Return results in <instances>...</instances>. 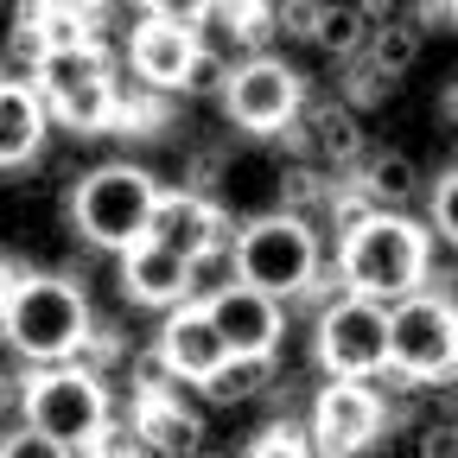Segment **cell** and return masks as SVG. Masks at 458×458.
Masks as SVG:
<instances>
[{
	"instance_id": "obj_1",
	"label": "cell",
	"mask_w": 458,
	"mask_h": 458,
	"mask_svg": "<svg viewBox=\"0 0 458 458\" xmlns=\"http://www.w3.org/2000/svg\"><path fill=\"white\" fill-rule=\"evenodd\" d=\"M337 280L344 293H363L376 306H394L427 286L433 274V229L414 223L408 210H376L369 223H357L351 236H337Z\"/></svg>"
},
{
	"instance_id": "obj_2",
	"label": "cell",
	"mask_w": 458,
	"mask_h": 458,
	"mask_svg": "<svg viewBox=\"0 0 458 458\" xmlns=\"http://www.w3.org/2000/svg\"><path fill=\"white\" fill-rule=\"evenodd\" d=\"M89 325V293L71 274H20L7 312H0V337L26 363H77Z\"/></svg>"
},
{
	"instance_id": "obj_3",
	"label": "cell",
	"mask_w": 458,
	"mask_h": 458,
	"mask_svg": "<svg viewBox=\"0 0 458 458\" xmlns=\"http://www.w3.org/2000/svg\"><path fill=\"white\" fill-rule=\"evenodd\" d=\"M159 179L147 165H128V159H102L89 165L77 191H71V229L89 242V249H108L122 255L134 242H147V223H153V204H159Z\"/></svg>"
},
{
	"instance_id": "obj_4",
	"label": "cell",
	"mask_w": 458,
	"mask_h": 458,
	"mask_svg": "<svg viewBox=\"0 0 458 458\" xmlns=\"http://www.w3.org/2000/svg\"><path fill=\"white\" fill-rule=\"evenodd\" d=\"M325 249H318V229L306 216H286V210H261L236 229V280L274 293L280 306L300 300L306 286L318 280Z\"/></svg>"
},
{
	"instance_id": "obj_5",
	"label": "cell",
	"mask_w": 458,
	"mask_h": 458,
	"mask_svg": "<svg viewBox=\"0 0 458 458\" xmlns=\"http://www.w3.org/2000/svg\"><path fill=\"white\" fill-rule=\"evenodd\" d=\"M388 376L433 388V382H458V306L439 286L388 306Z\"/></svg>"
},
{
	"instance_id": "obj_6",
	"label": "cell",
	"mask_w": 458,
	"mask_h": 458,
	"mask_svg": "<svg viewBox=\"0 0 458 458\" xmlns=\"http://www.w3.org/2000/svg\"><path fill=\"white\" fill-rule=\"evenodd\" d=\"M26 427L51 433L57 445L83 452L108 420H114V394L102 376H89L83 363H38L26 376V401H20Z\"/></svg>"
},
{
	"instance_id": "obj_7",
	"label": "cell",
	"mask_w": 458,
	"mask_h": 458,
	"mask_svg": "<svg viewBox=\"0 0 458 458\" xmlns=\"http://www.w3.org/2000/svg\"><path fill=\"white\" fill-rule=\"evenodd\" d=\"M32 89L45 102V114L71 134H108V108H114V64L102 38L77 45V51H45Z\"/></svg>"
},
{
	"instance_id": "obj_8",
	"label": "cell",
	"mask_w": 458,
	"mask_h": 458,
	"mask_svg": "<svg viewBox=\"0 0 458 458\" xmlns=\"http://www.w3.org/2000/svg\"><path fill=\"white\" fill-rule=\"evenodd\" d=\"M312 357L331 382H376L388 369V306L363 293H337L331 306H318Z\"/></svg>"
},
{
	"instance_id": "obj_9",
	"label": "cell",
	"mask_w": 458,
	"mask_h": 458,
	"mask_svg": "<svg viewBox=\"0 0 458 458\" xmlns=\"http://www.w3.org/2000/svg\"><path fill=\"white\" fill-rule=\"evenodd\" d=\"M388 394L376 382H325L306 408V439L312 458H363L388 439Z\"/></svg>"
},
{
	"instance_id": "obj_10",
	"label": "cell",
	"mask_w": 458,
	"mask_h": 458,
	"mask_svg": "<svg viewBox=\"0 0 458 458\" xmlns=\"http://www.w3.org/2000/svg\"><path fill=\"white\" fill-rule=\"evenodd\" d=\"M216 102H223V114H229L242 134L274 140V134L293 128V114L306 108V83H300L293 64H280L274 51H261V57H242V64L229 71V83H223Z\"/></svg>"
},
{
	"instance_id": "obj_11",
	"label": "cell",
	"mask_w": 458,
	"mask_h": 458,
	"mask_svg": "<svg viewBox=\"0 0 458 458\" xmlns=\"http://www.w3.org/2000/svg\"><path fill=\"white\" fill-rule=\"evenodd\" d=\"M216 337H223V351L229 357H280V344H286V306L274 293H261V286L236 280V286H223L216 300H204Z\"/></svg>"
},
{
	"instance_id": "obj_12",
	"label": "cell",
	"mask_w": 458,
	"mask_h": 458,
	"mask_svg": "<svg viewBox=\"0 0 458 458\" xmlns=\"http://www.w3.org/2000/svg\"><path fill=\"white\" fill-rule=\"evenodd\" d=\"M280 140L293 147L306 165L331 172V179L357 172L363 153H369V140H363V128H357V108H344V102H306V108L293 114V128H286Z\"/></svg>"
},
{
	"instance_id": "obj_13",
	"label": "cell",
	"mask_w": 458,
	"mask_h": 458,
	"mask_svg": "<svg viewBox=\"0 0 458 458\" xmlns=\"http://www.w3.org/2000/svg\"><path fill=\"white\" fill-rule=\"evenodd\" d=\"M223 236H236V229H229V210H223L210 191H179V185L159 191L153 223H147V242H159V249H172V255L191 261L198 249H210V242H223Z\"/></svg>"
},
{
	"instance_id": "obj_14",
	"label": "cell",
	"mask_w": 458,
	"mask_h": 458,
	"mask_svg": "<svg viewBox=\"0 0 458 458\" xmlns=\"http://www.w3.org/2000/svg\"><path fill=\"white\" fill-rule=\"evenodd\" d=\"M134 414H128V433L140 439L147 458H185L191 445H204V414L191 408V401H179V382H165L153 394H128Z\"/></svg>"
},
{
	"instance_id": "obj_15",
	"label": "cell",
	"mask_w": 458,
	"mask_h": 458,
	"mask_svg": "<svg viewBox=\"0 0 458 458\" xmlns=\"http://www.w3.org/2000/svg\"><path fill=\"white\" fill-rule=\"evenodd\" d=\"M191 57H198V26L153 20V13H147V20L128 32V71H134L147 89H159V96H179Z\"/></svg>"
},
{
	"instance_id": "obj_16",
	"label": "cell",
	"mask_w": 458,
	"mask_h": 458,
	"mask_svg": "<svg viewBox=\"0 0 458 458\" xmlns=\"http://www.w3.org/2000/svg\"><path fill=\"white\" fill-rule=\"evenodd\" d=\"M159 363H165V376L172 382H204L229 351H223V337H216V325H210V312L198 306V300H185V306H172L165 312V325H159Z\"/></svg>"
},
{
	"instance_id": "obj_17",
	"label": "cell",
	"mask_w": 458,
	"mask_h": 458,
	"mask_svg": "<svg viewBox=\"0 0 458 458\" xmlns=\"http://www.w3.org/2000/svg\"><path fill=\"white\" fill-rule=\"evenodd\" d=\"M122 293L147 312H172L185 306V255H172L159 242H134L122 249Z\"/></svg>"
},
{
	"instance_id": "obj_18",
	"label": "cell",
	"mask_w": 458,
	"mask_h": 458,
	"mask_svg": "<svg viewBox=\"0 0 458 458\" xmlns=\"http://www.w3.org/2000/svg\"><path fill=\"white\" fill-rule=\"evenodd\" d=\"M51 134V114L26 77H0V165H32Z\"/></svg>"
},
{
	"instance_id": "obj_19",
	"label": "cell",
	"mask_w": 458,
	"mask_h": 458,
	"mask_svg": "<svg viewBox=\"0 0 458 458\" xmlns=\"http://www.w3.org/2000/svg\"><path fill=\"white\" fill-rule=\"evenodd\" d=\"M351 179L363 185V198L376 204V210H408L420 191H427V179H420V165H414V153H401V147H382V153H363V165L351 172Z\"/></svg>"
},
{
	"instance_id": "obj_20",
	"label": "cell",
	"mask_w": 458,
	"mask_h": 458,
	"mask_svg": "<svg viewBox=\"0 0 458 458\" xmlns=\"http://www.w3.org/2000/svg\"><path fill=\"white\" fill-rule=\"evenodd\" d=\"M267 382H274V357H223L198 382V394L210 401V408H249V401L267 394Z\"/></svg>"
},
{
	"instance_id": "obj_21",
	"label": "cell",
	"mask_w": 458,
	"mask_h": 458,
	"mask_svg": "<svg viewBox=\"0 0 458 458\" xmlns=\"http://www.w3.org/2000/svg\"><path fill=\"white\" fill-rule=\"evenodd\" d=\"M13 26H26L45 51H77V45L96 38V20L57 7V0H20V7H13Z\"/></svg>"
},
{
	"instance_id": "obj_22",
	"label": "cell",
	"mask_w": 458,
	"mask_h": 458,
	"mask_svg": "<svg viewBox=\"0 0 458 458\" xmlns=\"http://www.w3.org/2000/svg\"><path fill=\"white\" fill-rule=\"evenodd\" d=\"M165 128V96L147 89L140 77H114V108H108V134H159Z\"/></svg>"
},
{
	"instance_id": "obj_23",
	"label": "cell",
	"mask_w": 458,
	"mask_h": 458,
	"mask_svg": "<svg viewBox=\"0 0 458 458\" xmlns=\"http://www.w3.org/2000/svg\"><path fill=\"white\" fill-rule=\"evenodd\" d=\"M312 45H318L325 57H337V64L363 57V45H369V20L357 13V0H325V7H318V32H312Z\"/></svg>"
},
{
	"instance_id": "obj_24",
	"label": "cell",
	"mask_w": 458,
	"mask_h": 458,
	"mask_svg": "<svg viewBox=\"0 0 458 458\" xmlns=\"http://www.w3.org/2000/svg\"><path fill=\"white\" fill-rule=\"evenodd\" d=\"M363 64H376L382 77H408V71L420 64V26H414V20H382V26H369Z\"/></svg>"
},
{
	"instance_id": "obj_25",
	"label": "cell",
	"mask_w": 458,
	"mask_h": 458,
	"mask_svg": "<svg viewBox=\"0 0 458 458\" xmlns=\"http://www.w3.org/2000/svg\"><path fill=\"white\" fill-rule=\"evenodd\" d=\"M331 172H318V165H306V159H293V165H286L280 172V179H274V210H286V216H318L325 210V198H331Z\"/></svg>"
},
{
	"instance_id": "obj_26",
	"label": "cell",
	"mask_w": 458,
	"mask_h": 458,
	"mask_svg": "<svg viewBox=\"0 0 458 458\" xmlns=\"http://www.w3.org/2000/svg\"><path fill=\"white\" fill-rule=\"evenodd\" d=\"M223 286H236V236H223V242H210V249H198L191 261H185V300H216Z\"/></svg>"
},
{
	"instance_id": "obj_27",
	"label": "cell",
	"mask_w": 458,
	"mask_h": 458,
	"mask_svg": "<svg viewBox=\"0 0 458 458\" xmlns=\"http://www.w3.org/2000/svg\"><path fill=\"white\" fill-rule=\"evenodd\" d=\"M318 7H325V0H267V20H274V38H293V45H312V32H318Z\"/></svg>"
},
{
	"instance_id": "obj_28",
	"label": "cell",
	"mask_w": 458,
	"mask_h": 458,
	"mask_svg": "<svg viewBox=\"0 0 458 458\" xmlns=\"http://www.w3.org/2000/svg\"><path fill=\"white\" fill-rule=\"evenodd\" d=\"M242 458H312V439H306V427H293V420H274V427H261V433L249 439Z\"/></svg>"
},
{
	"instance_id": "obj_29",
	"label": "cell",
	"mask_w": 458,
	"mask_h": 458,
	"mask_svg": "<svg viewBox=\"0 0 458 458\" xmlns=\"http://www.w3.org/2000/svg\"><path fill=\"white\" fill-rule=\"evenodd\" d=\"M325 216H331L337 236H351L357 223H369V216H376V204L363 198V185H357V179H337V185H331V198H325Z\"/></svg>"
},
{
	"instance_id": "obj_30",
	"label": "cell",
	"mask_w": 458,
	"mask_h": 458,
	"mask_svg": "<svg viewBox=\"0 0 458 458\" xmlns=\"http://www.w3.org/2000/svg\"><path fill=\"white\" fill-rule=\"evenodd\" d=\"M401 77H382L376 64H363V57H351V77H344V108H376L394 96Z\"/></svg>"
},
{
	"instance_id": "obj_31",
	"label": "cell",
	"mask_w": 458,
	"mask_h": 458,
	"mask_svg": "<svg viewBox=\"0 0 458 458\" xmlns=\"http://www.w3.org/2000/svg\"><path fill=\"white\" fill-rule=\"evenodd\" d=\"M223 83H229V57H223V51H210V45H198V57L185 64L179 96H223Z\"/></svg>"
},
{
	"instance_id": "obj_32",
	"label": "cell",
	"mask_w": 458,
	"mask_h": 458,
	"mask_svg": "<svg viewBox=\"0 0 458 458\" xmlns=\"http://www.w3.org/2000/svg\"><path fill=\"white\" fill-rule=\"evenodd\" d=\"M433 236L445 249H458V165L439 172V185H433Z\"/></svg>"
},
{
	"instance_id": "obj_33",
	"label": "cell",
	"mask_w": 458,
	"mask_h": 458,
	"mask_svg": "<svg viewBox=\"0 0 458 458\" xmlns=\"http://www.w3.org/2000/svg\"><path fill=\"white\" fill-rule=\"evenodd\" d=\"M0 458H77V452H71V445H57V439L38 433V427H20V433L0 439Z\"/></svg>"
},
{
	"instance_id": "obj_34",
	"label": "cell",
	"mask_w": 458,
	"mask_h": 458,
	"mask_svg": "<svg viewBox=\"0 0 458 458\" xmlns=\"http://www.w3.org/2000/svg\"><path fill=\"white\" fill-rule=\"evenodd\" d=\"M77 458H147V452H140V439H134L122 420H108V427H102V433H96Z\"/></svg>"
},
{
	"instance_id": "obj_35",
	"label": "cell",
	"mask_w": 458,
	"mask_h": 458,
	"mask_svg": "<svg viewBox=\"0 0 458 458\" xmlns=\"http://www.w3.org/2000/svg\"><path fill=\"white\" fill-rule=\"evenodd\" d=\"M153 20H179V26H204L216 13V0H140Z\"/></svg>"
},
{
	"instance_id": "obj_36",
	"label": "cell",
	"mask_w": 458,
	"mask_h": 458,
	"mask_svg": "<svg viewBox=\"0 0 458 458\" xmlns=\"http://www.w3.org/2000/svg\"><path fill=\"white\" fill-rule=\"evenodd\" d=\"M414 458H458V427H452V420H420Z\"/></svg>"
},
{
	"instance_id": "obj_37",
	"label": "cell",
	"mask_w": 458,
	"mask_h": 458,
	"mask_svg": "<svg viewBox=\"0 0 458 458\" xmlns=\"http://www.w3.org/2000/svg\"><path fill=\"white\" fill-rule=\"evenodd\" d=\"M20 401H26V376L0 363V420H7V414H20Z\"/></svg>"
},
{
	"instance_id": "obj_38",
	"label": "cell",
	"mask_w": 458,
	"mask_h": 458,
	"mask_svg": "<svg viewBox=\"0 0 458 458\" xmlns=\"http://www.w3.org/2000/svg\"><path fill=\"white\" fill-rule=\"evenodd\" d=\"M357 13L369 26H382V20H401V0H357Z\"/></svg>"
},
{
	"instance_id": "obj_39",
	"label": "cell",
	"mask_w": 458,
	"mask_h": 458,
	"mask_svg": "<svg viewBox=\"0 0 458 458\" xmlns=\"http://www.w3.org/2000/svg\"><path fill=\"white\" fill-rule=\"evenodd\" d=\"M13 280H20V267L0 261V312H7V300H13Z\"/></svg>"
},
{
	"instance_id": "obj_40",
	"label": "cell",
	"mask_w": 458,
	"mask_h": 458,
	"mask_svg": "<svg viewBox=\"0 0 458 458\" xmlns=\"http://www.w3.org/2000/svg\"><path fill=\"white\" fill-rule=\"evenodd\" d=\"M57 7H71V13H89V20H96V13L108 7V0H57Z\"/></svg>"
},
{
	"instance_id": "obj_41",
	"label": "cell",
	"mask_w": 458,
	"mask_h": 458,
	"mask_svg": "<svg viewBox=\"0 0 458 458\" xmlns=\"http://www.w3.org/2000/svg\"><path fill=\"white\" fill-rule=\"evenodd\" d=\"M185 458H229V452H223V445H210V439H204V445H191V452H185Z\"/></svg>"
},
{
	"instance_id": "obj_42",
	"label": "cell",
	"mask_w": 458,
	"mask_h": 458,
	"mask_svg": "<svg viewBox=\"0 0 458 458\" xmlns=\"http://www.w3.org/2000/svg\"><path fill=\"white\" fill-rule=\"evenodd\" d=\"M445 26H452V32H458V0H445Z\"/></svg>"
}]
</instances>
